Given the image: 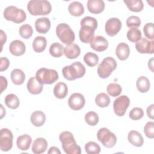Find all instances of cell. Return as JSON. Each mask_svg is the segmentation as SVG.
Returning <instances> with one entry per match:
<instances>
[{"mask_svg": "<svg viewBox=\"0 0 154 154\" xmlns=\"http://www.w3.org/2000/svg\"><path fill=\"white\" fill-rule=\"evenodd\" d=\"M59 140L61 143V147L67 154H80L81 149L76 144L73 134L69 131H64L59 135Z\"/></svg>", "mask_w": 154, "mask_h": 154, "instance_id": "obj_1", "label": "cell"}, {"mask_svg": "<svg viewBox=\"0 0 154 154\" xmlns=\"http://www.w3.org/2000/svg\"><path fill=\"white\" fill-rule=\"evenodd\" d=\"M27 10L31 15H47L51 12L52 5L48 1L31 0L27 5Z\"/></svg>", "mask_w": 154, "mask_h": 154, "instance_id": "obj_2", "label": "cell"}, {"mask_svg": "<svg viewBox=\"0 0 154 154\" xmlns=\"http://www.w3.org/2000/svg\"><path fill=\"white\" fill-rule=\"evenodd\" d=\"M85 66L79 61L74 62L70 66H66L62 70L63 76L69 81L81 78L85 75Z\"/></svg>", "mask_w": 154, "mask_h": 154, "instance_id": "obj_3", "label": "cell"}, {"mask_svg": "<svg viewBox=\"0 0 154 154\" xmlns=\"http://www.w3.org/2000/svg\"><path fill=\"white\" fill-rule=\"evenodd\" d=\"M4 17L8 21H12L16 23H20L24 22L26 18V13L22 10L15 6H8L4 10Z\"/></svg>", "mask_w": 154, "mask_h": 154, "instance_id": "obj_4", "label": "cell"}, {"mask_svg": "<svg viewBox=\"0 0 154 154\" xmlns=\"http://www.w3.org/2000/svg\"><path fill=\"white\" fill-rule=\"evenodd\" d=\"M56 34L60 41L66 45L72 43L75 38L73 31L69 25L65 23H60L57 26Z\"/></svg>", "mask_w": 154, "mask_h": 154, "instance_id": "obj_5", "label": "cell"}, {"mask_svg": "<svg viewBox=\"0 0 154 154\" xmlns=\"http://www.w3.org/2000/svg\"><path fill=\"white\" fill-rule=\"evenodd\" d=\"M117 62L112 57H106L98 66L97 70V74L101 78H106L117 68Z\"/></svg>", "mask_w": 154, "mask_h": 154, "instance_id": "obj_6", "label": "cell"}, {"mask_svg": "<svg viewBox=\"0 0 154 154\" xmlns=\"http://www.w3.org/2000/svg\"><path fill=\"white\" fill-rule=\"evenodd\" d=\"M35 78L42 84H52L56 82L59 77L55 70L41 68L37 71Z\"/></svg>", "mask_w": 154, "mask_h": 154, "instance_id": "obj_7", "label": "cell"}, {"mask_svg": "<svg viewBox=\"0 0 154 154\" xmlns=\"http://www.w3.org/2000/svg\"><path fill=\"white\" fill-rule=\"evenodd\" d=\"M97 137L103 146L107 148L114 147L117 143L116 135L106 128H100L98 131Z\"/></svg>", "mask_w": 154, "mask_h": 154, "instance_id": "obj_8", "label": "cell"}, {"mask_svg": "<svg viewBox=\"0 0 154 154\" xmlns=\"http://www.w3.org/2000/svg\"><path fill=\"white\" fill-rule=\"evenodd\" d=\"M130 105V99L126 95H122L116 98L113 103L114 113L119 117H122L126 113Z\"/></svg>", "mask_w": 154, "mask_h": 154, "instance_id": "obj_9", "label": "cell"}, {"mask_svg": "<svg viewBox=\"0 0 154 154\" xmlns=\"http://www.w3.org/2000/svg\"><path fill=\"white\" fill-rule=\"evenodd\" d=\"M13 135L10 130L7 128L1 129L0 149L3 152H7L13 147Z\"/></svg>", "mask_w": 154, "mask_h": 154, "instance_id": "obj_10", "label": "cell"}, {"mask_svg": "<svg viewBox=\"0 0 154 154\" xmlns=\"http://www.w3.org/2000/svg\"><path fill=\"white\" fill-rule=\"evenodd\" d=\"M122 28V22L117 17L109 19L105 23V31L108 35L113 37L116 35Z\"/></svg>", "mask_w": 154, "mask_h": 154, "instance_id": "obj_11", "label": "cell"}, {"mask_svg": "<svg viewBox=\"0 0 154 154\" xmlns=\"http://www.w3.org/2000/svg\"><path fill=\"white\" fill-rule=\"evenodd\" d=\"M135 48L141 54H153L154 52V42L141 37L140 40L136 42Z\"/></svg>", "mask_w": 154, "mask_h": 154, "instance_id": "obj_12", "label": "cell"}, {"mask_svg": "<svg viewBox=\"0 0 154 154\" xmlns=\"http://www.w3.org/2000/svg\"><path fill=\"white\" fill-rule=\"evenodd\" d=\"M85 103L84 96L79 93H75L70 95L68 99L69 106L74 111L82 109Z\"/></svg>", "mask_w": 154, "mask_h": 154, "instance_id": "obj_13", "label": "cell"}, {"mask_svg": "<svg viewBox=\"0 0 154 154\" xmlns=\"http://www.w3.org/2000/svg\"><path fill=\"white\" fill-rule=\"evenodd\" d=\"M90 47L97 52H103L108 47V40L103 36L97 35L94 37L90 43Z\"/></svg>", "mask_w": 154, "mask_h": 154, "instance_id": "obj_14", "label": "cell"}, {"mask_svg": "<svg viewBox=\"0 0 154 154\" xmlns=\"http://www.w3.org/2000/svg\"><path fill=\"white\" fill-rule=\"evenodd\" d=\"M95 29L87 25H81L79 32L80 40L84 43H88L91 42L94 38Z\"/></svg>", "mask_w": 154, "mask_h": 154, "instance_id": "obj_15", "label": "cell"}, {"mask_svg": "<svg viewBox=\"0 0 154 154\" xmlns=\"http://www.w3.org/2000/svg\"><path fill=\"white\" fill-rule=\"evenodd\" d=\"M9 51L10 53L14 56H21L25 52L26 46L21 40H15L12 41L10 44Z\"/></svg>", "mask_w": 154, "mask_h": 154, "instance_id": "obj_16", "label": "cell"}, {"mask_svg": "<svg viewBox=\"0 0 154 154\" xmlns=\"http://www.w3.org/2000/svg\"><path fill=\"white\" fill-rule=\"evenodd\" d=\"M27 90L32 94H38L42 93L43 88V84L38 82L35 76L30 78L27 82Z\"/></svg>", "mask_w": 154, "mask_h": 154, "instance_id": "obj_17", "label": "cell"}, {"mask_svg": "<svg viewBox=\"0 0 154 154\" xmlns=\"http://www.w3.org/2000/svg\"><path fill=\"white\" fill-rule=\"evenodd\" d=\"M51 22L48 17H40L35 21V28L41 34L47 33L51 28Z\"/></svg>", "mask_w": 154, "mask_h": 154, "instance_id": "obj_18", "label": "cell"}, {"mask_svg": "<svg viewBox=\"0 0 154 154\" xmlns=\"http://www.w3.org/2000/svg\"><path fill=\"white\" fill-rule=\"evenodd\" d=\"M81 49L79 46L75 43L67 45L64 49V54L65 56L70 60L75 59L79 56Z\"/></svg>", "mask_w": 154, "mask_h": 154, "instance_id": "obj_19", "label": "cell"}, {"mask_svg": "<svg viewBox=\"0 0 154 154\" xmlns=\"http://www.w3.org/2000/svg\"><path fill=\"white\" fill-rule=\"evenodd\" d=\"M88 10L93 14H99L104 10L105 3L102 0H88L87 4Z\"/></svg>", "mask_w": 154, "mask_h": 154, "instance_id": "obj_20", "label": "cell"}, {"mask_svg": "<svg viewBox=\"0 0 154 154\" xmlns=\"http://www.w3.org/2000/svg\"><path fill=\"white\" fill-rule=\"evenodd\" d=\"M48 147V142L44 138H36L32 146V152L35 154H40L45 152Z\"/></svg>", "mask_w": 154, "mask_h": 154, "instance_id": "obj_21", "label": "cell"}, {"mask_svg": "<svg viewBox=\"0 0 154 154\" xmlns=\"http://www.w3.org/2000/svg\"><path fill=\"white\" fill-rule=\"evenodd\" d=\"M128 141L135 147H141L144 143V139L141 134L137 131H131L128 135Z\"/></svg>", "mask_w": 154, "mask_h": 154, "instance_id": "obj_22", "label": "cell"}, {"mask_svg": "<svg viewBox=\"0 0 154 154\" xmlns=\"http://www.w3.org/2000/svg\"><path fill=\"white\" fill-rule=\"evenodd\" d=\"M130 54V48L125 43H120L118 44L116 49V54L118 58L121 61L128 59Z\"/></svg>", "mask_w": 154, "mask_h": 154, "instance_id": "obj_23", "label": "cell"}, {"mask_svg": "<svg viewBox=\"0 0 154 154\" xmlns=\"http://www.w3.org/2000/svg\"><path fill=\"white\" fill-rule=\"evenodd\" d=\"M31 142V137L28 134H23L17 137L16 144L19 149L23 151H26L29 149Z\"/></svg>", "mask_w": 154, "mask_h": 154, "instance_id": "obj_24", "label": "cell"}, {"mask_svg": "<svg viewBox=\"0 0 154 154\" xmlns=\"http://www.w3.org/2000/svg\"><path fill=\"white\" fill-rule=\"evenodd\" d=\"M31 122L35 127L42 126L46 122V116L41 111H35L31 116Z\"/></svg>", "mask_w": 154, "mask_h": 154, "instance_id": "obj_25", "label": "cell"}, {"mask_svg": "<svg viewBox=\"0 0 154 154\" xmlns=\"http://www.w3.org/2000/svg\"><path fill=\"white\" fill-rule=\"evenodd\" d=\"M54 94L57 99H62L66 97L68 93V87L63 82H58L54 88Z\"/></svg>", "mask_w": 154, "mask_h": 154, "instance_id": "obj_26", "label": "cell"}, {"mask_svg": "<svg viewBox=\"0 0 154 154\" xmlns=\"http://www.w3.org/2000/svg\"><path fill=\"white\" fill-rule=\"evenodd\" d=\"M69 13L75 17H79L84 13V8L82 3L79 1L72 2L68 7Z\"/></svg>", "mask_w": 154, "mask_h": 154, "instance_id": "obj_27", "label": "cell"}, {"mask_svg": "<svg viewBox=\"0 0 154 154\" xmlns=\"http://www.w3.org/2000/svg\"><path fill=\"white\" fill-rule=\"evenodd\" d=\"M11 81L15 85H22L25 79V75L24 72L19 69L13 70L10 74Z\"/></svg>", "mask_w": 154, "mask_h": 154, "instance_id": "obj_28", "label": "cell"}, {"mask_svg": "<svg viewBox=\"0 0 154 154\" xmlns=\"http://www.w3.org/2000/svg\"><path fill=\"white\" fill-rule=\"evenodd\" d=\"M47 45L46 38L43 36L36 37L32 42L33 50L38 53L42 52L45 51Z\"/></svg>", "mask_w": 154, "mask_h": 154, "instance_id": "obj_29", "label": "cell"}, {"mask_svg": "<svg viewBox=\"0 0 154 154\" xmlns=\"http://www.w3.org/2000/svg\"><path fill=\"white\" fill-rule=\"evenodd\" d=\"M136 86L140 92L146 93L149 90L150 87L149 79L146 76H141L137 79Z\"/></svg>", "mask_w": 154, "mask_h": 154, "instance_id": "obj_30", "label": "cell"}, {"mask_svg": "<svg viewBox=\"0 0 154 154\" xmlns=\"http://www.w3.org/2000/svg\"><path fill=\"white\" fill-rule=\"evenodd\" d=\"M128 9L133 12H140L144 8L143 2L141 0H124Z\"/></svg>", "mask_w": 154, "mask_h": 154, "instance_id": "obj_31", "label": "cell"}, {"mask_svg": "<svg viewBox=\"0 0 154 154\" xmlns=\"http://www.w3.org/2000/svg\"><path fill=\"white\" fill-rule=\"evenodd\" d=\"M5 103L6 106L10 109H16L20 104L19 99L14 94H8L5 97Z\"/></svg>", "mask_w": 154, "mask_h": 154, "instance_id": "obj_32", "label": "cell"}, {"mask_svg": "<svg viewBox=\"0 0 154 154\" xmlns=\"http://www.w3.org/2000/svg\"><path fill=\"white\" fill-rule=\"evenodd\" d=\"M64 46L58 43L55 42L53 43L49 48V54L53 57H60L64 54Z\"/></svg>", "mask_w": 154, "mask_h": 154, "instance_id": "obj_33", "label": "cell"}, {"mask_svg": "<svg viewBox=\"0 0 154 154\" xmlns=\"http://www.w3.org/2000/svg\"><path fill=\"white\" fill-rule=\"evenodd\" d=\"M96 104L100 108L107 107L110 103L109 97L105 93H99L95 98Z\"/></svg>", "mask_w": 154, "mask_h": 154, "instance_id": "obj_34", "label": "cell"}, {"mask_svg": "<svg viewBox=\"0 0 154 154\" xmlns=\"http://www.w3.org/2000/svg\"><path fill=\"white\" fill-rule=\"evenodd\" d=\"M141 32L137 28H131L127 32V38L129 41L135 43L137 42L141 38Z\"/></svg>", "mask_w": 154, "mask_h": 154, "instance_id": "obj_35", "label": "cell"}, {"mask_svg": "<svg viewBox=\"0 0 154 154\" xmlns=\"http://www.w3.org/2000/svg\"><path fill=\"white\" fill-rule=\"evenodd\" d=\"M84 61L88 66L94 67L99 62V57L93 52H88L84 55Z\"/></svg>", "mask_w": 154, "mask_h": 154, "instance_id": "obj_36", "label": "cell"}, {"mask_svg": "<svg viewBox=\"0 0 154 154\" xmlns=\"http://www.w3.org/2000/svg\"><path fill=\"white\" fill-rule=\"evenodd\" d=\"M122 87L117 83H110L106 87V91L112 97L119 96L122 93Z\"/></svg>", "mask_w": 154, "mask_h": 154, "instance_id": "obj_37", "label": "cell"}, {"mask_svg": "<svg viewBox=\"0 0 154 154\" xmlns=\"http://www.w3.org/2000/svg\"><path fill=\"white\" fill-rule=\"evenodd\" d=\"M19 35L25 39L29 38L33 33L32 27L29 24L22 25L19 29Z\"/></svg>", "mask_w": 154, "mask_h": 154, "instance_id": "obj_38", "label": "cell"}, {"mask_svg": "<svg viewBox=\"0 0 154 154\" xmlns=\"http://www.w3.org/2000/svg\"><path fill=\"white\" fill-rule=\"evenodd\" d=\"M84 148L85 152L88 154H99L100 152V147L97 143L94 141L87 143Z\"/></svg>", "mask_w": 154, "mask_h": 154, "instance_id": "obj_39", "label": "cell"}, {"mask_svg": "<svg viewBox=\"0 0 154 154\" xmlns=\"http://www.w3.org/2000/svg\"><path fill=\"white\" fill-rule=\"evenodd\" d=\"M98 114L94 111H89L85 115V121L90 126H96L99 122Z\"/></svg>", "mask_w": 154, "mask_h": 154, "instance_id": "obj_40", "label": "cell"}, {"mask_svg": "<svg viewBox=\"0 0 154 154\" xmlns=\"http://www.w3.org/2000/svg\"><path fill=\"white\" fill-rule=\"evenodd\" d=\"M129 116L133 120H138L144 116V111L141 108L135 107L130 111Z\"/></svg>", "mask_w": 154, "mask_h": 154, "instance_id": "obj_41", "label": "cell"}, {"mask_svg": "<svg viewBox=\"0 0 154 154\" xmlns=\"http://www.w3.org/2000/svg\"><path fill=\"white\" fill-rule=\"evenodd\" d=\"M81 25H87L93 28L94 29H96L97 27V20L90 16H86L84 17L80 22Z\"/></svg>", "mask_w": 154, "mask_h": 154, "instance_id": "obj_42", "label": "cell"}, {"mask_svg": "<svg viewBox=\"0 0 154 154\" xmlns=\"http://www.w3.org/2000/svg\"><path fill=\"white\" fill-rule=\"evenodd\" d=\"M140 19L136 16H131L128 17L126 23V26L129 28H138L141 25Z\"/></svg>", "mask_w": 154, "mask_h": 154, "instance_id": "obj_43", "label": "cell"}, {"mask_svg": "<svg viewBox=\"0 0 154 154\" xmlns=\"http://www.w3.org/2000/svg\"><path fill=\"white\" fill-rule=\"evenodd\" d=\"M143 32L144 35L151 40H153V23L149 22L145 24L143 27Z\"/></svg>", "mask_w": 154, "mask_h": 154, "instance_id": "obj_44", "label": "cell"}, {"mask_svg": "<svg viewBox=\"0 0 154 154\" xmlns=\"http://www.w3.org/2000/svg\"><path fill=\"white\" fill-rule=\"evenodd\" d=\"M154 123L153 122H148L144 127V132L147 137L152 139L154 138Z\"/></svg>", "mask_w": 154, "mask_h": 154, "instance_id": "obj_45", "label": "cell"}, {"mask_svg": "<svg viewBox=\"0 0 154 154\" xmlns=\"http://www.w3.org/2000/svg\"><path fill=\"white\" fill-rule=\"evenodd\" d=\"M10 65V61L7 57H1V65H0V70L3 72L6 70Z\"/></svg>", "mask_w": 154, "mask_h": 154, "instance_id": "obj_46", "label": "cell"}, {"mask_svg": "<svg viewBox=\"0 0 154 154\" xmlns=\"http://www.w3.org/2000/svg\"><path fill=\"white\" fill-rule=\"evenodd\" d=\"M0 80H1V92L0 93L1 94L4 90L7 88V79L4 77L3 76H0Z\"/></svg>", "mask_w": 154, "mask_h": 154, "instance_id": "obj_47", "label": "cell"}, {"mask_svg": "<svg viewBox=\"0 0 154 154\" xmlns=\"http://www.w3.org/2000/svg\"><path fill=\"white\" fill-rule=\"evenodd\" d=\"M153 111H154V105L151 104L147 108V115L148 117L151 119H153Z\"/></svg>", "mask_w": 154, "mask_h": 154, "instance_id": "obj_48", "label": "cell"}, {"mask_svg": "<svg viewBox=\"0 0 154 154\" xmlns=\"http://www.w3.org/2000/svg\"><path fill=\"white\" fill-rule=\"evenodd\" d=\"M48 153L49 154H52V153H58V154H61V152L59 150L58 148H57V147L55 146H52L51 147L48 152Z\"/></svg>", "mask_w": 154, "mask_h": 154, "instance_id": "obj_49", "label": "cell"}, {"mask_svg": "<svg viewBox=\"0 0 154 154\" xmlns=\"http://www.w3.org/2000/svg\"><path fill=\"white\" fill-rule=\"evenodd\" d=\"M1 43H2V46L1 48H2L3 45L6 42L7 40V35L4 32L3 30H1Z\"/></svg>", "mask_w": 154, "mask_h": 154, "instance_id": "obj_50", "label": "cell"}, {"mask_svg": "<svg viewBox=\"0 0 154 154\" xmlns=\"http://www.w3.org/2000/svg\"><path fill=\"white\" fill-rule=\"evenodd\" d=\"M153 58H152L148 62V67H149V69H150V70L152 72H153Z\"/></svg>", "mask_w": 154, "mask_h": 154, "instance_id": "obj_51", "label": "cell"}]
</instances>
